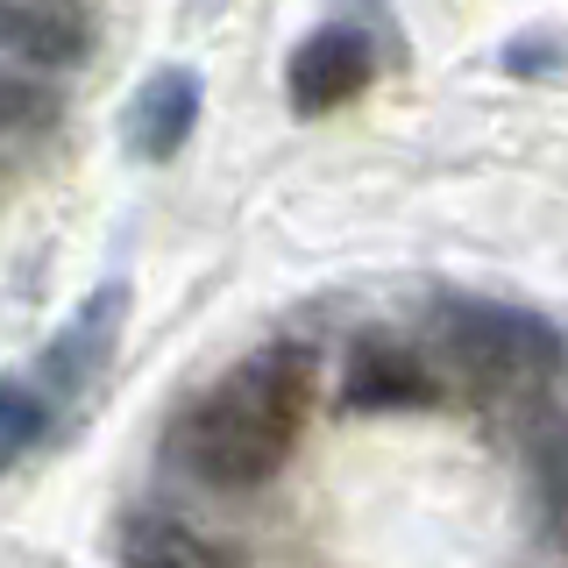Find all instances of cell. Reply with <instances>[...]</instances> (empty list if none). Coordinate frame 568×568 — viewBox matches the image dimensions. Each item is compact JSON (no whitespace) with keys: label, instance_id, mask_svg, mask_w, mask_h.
Segmentation results:
<instances>
[{"label":"cell","instance_id":"6da1fadb","mask_svg":"<svg viewBox=\"0 0 568 568\" xmlns=\"http://www.w3.org/2000/svg\"><path fill=\"white\" fill-rule=\"evenodd\" d=\"M313 390H320V363H313V348H298V342H271L263 355H248L242 369H227L185 419L192 476L213 484V490L271 484L298 448Z\"/></svg>","mask_w":568,"mask_h":568},{"label":"cell","instance_id":"7a4b0ae2","mask_svg":"<svg viewBox=\"0 0 568 568\" xmlns=\"http://www.w3.org/2000/svg\"><path fill=\"white\" fill-rule=\"evenodd\" d=\"M434 334L476 384H497V390L547 384L568 355L555 320L532 306H505V298H448L434 313Z\"/></svg>","mask_w":568,"mask_h":568},{"label":"cell","instance_id":"3957f363","mask_svg":"<svg viewBox=\"0 0 568 568\" xmlns=\"http://www.w3.org/2000/svg\"><path fill=\"white\" fill-rule=\"evenodd\" d=\"M121 320H129V284H100V292L43 342V355H36V390H43V398H79L106 369V355H114Z\"/></svg>","mask_w":568,"mask_h":568},{"label":"cell","instance_id":"277c9868","mask_svg":"<svg viewBox=\"0 0 568 568\" xmlns=\"http://www.w3.org/2000/svg\"><path fill=\"white\" fill-rule=\"evenodd\" d=\"M369 79H377V50H369V36L348 29V22L313 29L306 43L292 50V64H284L292 114H334V106H348Z\"/></svg>","mask_w":568,"mask_h":568},{"label":"cell","instance_id":"5b68a950","mask_svg":"<svg viewBox=\"0 0 568 568\" xmlns=\"http://www.w3.org/2000/svg\"><path fill=\"white\" fill-rule=\"evenodd\" d=\"M440 398V377L426 369L419 348L405 342H363L348 355L342 377V405L348 413H419V405Z\"/></svg>","mask_w":568,"mask_h":568},{"label":"cell","instance_id":"8992f818","mask_svg":"<svg viewBox=\"0 0 568 568\" xmlns=\"http://www.w3.org/2000/svg\"><path fill=\"white\" fill-rule=\"evenodd\" d=\"M121 129H129V156H142V164H171V156L192 142V129H200V79H192L185 64L150 71V79L135 85Z\"/></svg>","mask_w":568,"mask_h":568},{"label":"cell","instance_id":"52a82bcc","mask_svg":"<svg viewBox=\"0 0 568 568\" xmlns=\"http://www.w3.org/2000/svg\"><path fill=\"white\" fill-rule=\"evenodd\" d=\"M85 50H93V29H85L79 8H64V0H0V58L29 71H64Z\"/></svg>","mask_w":568,"mask_h":568},{"label":"cell","instance_id":"ba28073f","mask_svg":"<svg viewBox=\"0 0 568 568\" xmlns=\"http://www.w3.org/2000/svg\"><path fill=\"white\" fill-rule=\"evenodd\" d=\"M121 561L129 568H242V547L150 511V519H129V532H121Z\"/></svg>","mask_w":568,"mask_h":568},{"label":"cell","instance_id":"9c48e42d","mask_svg":"<svg viewBox=\"0 0 568 568\" xmlns=\"http://www.w3.org/2000/svg\"><path fill=\"white\" fill-rule=\"evenodd\" d=\"M526 469H532V505H540V526L568 547V419H540V426H532Z\"/></svg>","mask_w":568,"mask_h":568},{"label":"cell","instance_id":"30bf717a","mask_svg":"<svg viewBox=\"0 0 568 568\" xmlns=\"http://www.w3.org/2000/svg\"><path fill=\"white\" fill-rule=\"evenodd\" d=\"M58 114H64V100H58V85H50L43 71L0 58V135H36Z\"/></svg>","mask_w":568,"mask_h":568},{"label":"cell","instance_id":"8fae6325","mask_svg":"<svg viewBox=\"0 0 568 568\" xmlns=\"http://www.w3.org/2000/svg\"><path fill=\"white\" fill-rule=\"evenodd\" d=\"M43 426H50V398H43V390L0 377V469H14V462L43 440Z\"/></svg>","mask_w":568,"mask_h":568},{"label":"cell","instance_id":"7c38bea8","mask_svg":"<svg viewBox=\"0 0 568 568\" xmlns=\"http://www.w3.org/2000/svg\"><path fill=\"white\" fill-rule=\"evenodd\" d=\"M561 58H568L561 36H540V29H532V36H511V43H505V71H511V79H547Z\"/></svg>","mask_w":568,"mask_h":568}]
</instances>
